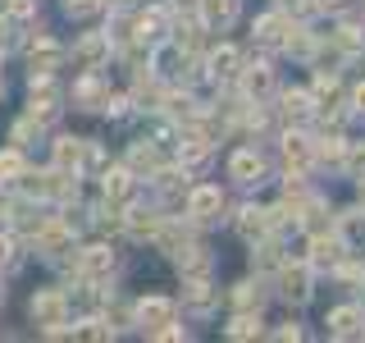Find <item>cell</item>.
<instances>
[{
    "instance_id": "6da1fadb",
    "label": "cell",
    "mask_w": 365,
    "mask_h": 343,
    "mask_svg": "<svg viewBox=\"0 0 365 343\" xmlns=\"http://www.w3.org/2000/svg\"><path fill=\"white\" fill-rule=\"evenodd\" d=\"M28 316H32V325H41L46 334H55V329L68 320V297L60 289H37L32 302H28Z\"/></svg>"
},
{
    "instance_id": "7a4b0ae2",
    "label": "cell",
    "mask_w": 365,
    "mask_h": 343,
    "mask_svg": "<svg viewBox=\"0 0 365 343\" xmlns=\"http://www.w3.org/2000/svg\"><path fill=\"white\" fill-rule=\"evenodd\" d=\"M174 316H178V307L169 302V297H160V293H151V297H142V302L133 307V320H137V329L142 334H160V329H169L174 325Z\"/></svg>"
},
{
    "instance_id": "3957f363",
    "label": "cell",
    "mask_w": 365,
    "mask_h": 343,
    "mask_svg": "<svg viewBox=\"0 0 365 343\" xmlns=\"http://www.w3.org/2000/svg\"><path fill=\"white\" fill-rule=\"evenodd\" d=\"M73 270H78V279L101 284V279H110V270H114V252H110L106 243H87L83 252H78Z\"/></svg>"
},
{
    "instance_id": "277c9868",
    "label": "cell",
    "mask_w": 365,
    "mask_h": 343,
    "mask_svg": "<svg viewBox=\"0 0 365 343\" xmlns=\"http://www.w3.org/2000/svg\"><path fill=\"white\" fill-rule=\"evenodd\" d=\"M228 179L233 183H265V160L256 156V146H242V151H233L228 156Z\"/></svg>"
},
{
    "instance_id": "5b68a950",
    "label": "cell",
    "mask_w": 365,
    "mask_h": 343,
    "mask_svg": "<svg viewBox=\"0 0 365 343\" xmlns=\"http://www.w3.org/2000/svg\"><path fill=\"white\" fill-rule=\"evenodd\" d=\"M220 211H224V192H220V188H192V192H187V215H192L197 224L220 220Z\"/></svg>"
},
{
    "instance_id": "8992f818",
    "label": "cell",
    "mask_w": 365,
    "mask_h": 343,
    "mask_svg": "<svg viewBox=\"0 0 365 343\" xmlns=\"http://www.w3.org/2000/svg\"><path fill=\"white\" fill-rule=\"evenodd\" d=\"M87 160H96V151H91V142H83V137H60L55 142V169H83Z\"/></svg>"
},
{
    "instance_id": "52a82bcc",
    "label": "cell",
    "mask_w": 365,
    "mask_h": 343,
    "mask_svg": "<svg viewBox=\"0 0 365 343\" xmlns=\"http://www.w3.org/2000/svg\"><path fill=\"white\" fill-rule=\"evenodd\" d=\"M324 325L334 339H356V334H365V312L361 307H338V312H329Z\"/></svg>"
},
{
    "instance_id": "ba28073f",
    "label": "cell",
    "mask_w": 365,
    "mask_h": 343,
    "mask_svg": "<svg viewBox=\"0 0 365 343\" xmlns=\"http://www.w3.org/2000/svg\"><path fill=\"white\" fill-rule=\"evenodd\" d=\"M311 247H315V257H311V266L315 270H338L342 266V252H347V238L342 234H334V238H311Z\"/></svg>"
},
{
    "instance_id": "9c48e42d",
    "label": "cell",
    "mask_w": 365,
    "mask_h": 343,
    "mask_svg": "<svg viewBox=\"0 0 365 343\" xmlns=\"http://www.w3.org/2000/svg\"><path fill=\"white\" fill-rule=\"evenodd\" d=\"M106 202L110 206H128L133 202V192H137V174L133 169H106Z\"/></svg>"
},
{
    "instance_id": "30bf717a",
    "label": "cell",
    "mask_w": 365,
    "mask_h": 343,
    "mask_svg": "<svg viewBox=\"0 0 365 343\" xmlns=\"http://www.w3.org/2000/svg\"><path fill=\"white\" fill-rule=\"evenodd\" d=\"M279 293L283 297H297V302L311 297V266H302V261H297V266H283L279 270Z\"/></svg>"
},
{
    "instance_id": "8fae6325",
    "label": "cell",
    "mask_w": 365,
    "mask_h": 343,
    "mask_svg": "<svg viewBox=\"0 0 365 343\" xmlns=\"http://www.w3.org/2000/svg\"><path fill=\"white\" fill-rule=\"evenodd\" d=\"M106 55H110V37H101V32H87V37L73 46V64L78 69H96Z\"/></svg>"
},
{
    "instance_id": "7c38bea8",
    "label": "cell",
    "mask_w": 365,
    "mask_h": 343,
    "mask_svg": "<svg viewBox=\"0 0 365 343\" xmlns=\"http://www.w3.org/2000/svg\"><path fill=\"white\" fill-rule=\"evenodd\" d=\"M242 91L251 101H265V96H274V69L269 64H247V74H242Z\"/></svg>"
},
{
    "instance_id": "4fadbf2b",
    "label": "cell",
    "mask_w": 365,
    "mask_h": 343,
    "mask_svg": "<svg viewBox=\"0 0 365 343\" xmlns=\"http://www.w3.org/2000/svg\"><path fill=\"white\" fill-rule=\"evenodd\" d=\"M274 229V211H260V206H247L242 215H237V234L247 238V243H256V238H265Z\"/></svg>"
},
{
    "instance_id": "5bb4252c",
    "label": "cell",
    "mask_w": 365,
    "mask_h": 343,
    "mask_svg": "<svg viewBox=\"0 0 365 343\" xmlns=\"http://www.w3.org/2000/svg\"><path fill=\"white\" fill-rule=\"evenodd\" d=\"M205 160H210V142H205L201 133H187V137L178 142V165H182V169H201Z\"/></svg>"
},
{
    "instance_id": "9a60e30c",
    "label": "cell",
    "mask_w": 365,
    "mask_h": 343,
    "mask_svg": "<svg viewBox=\"0 0 365 343\" xmlns=\"http://www.w3.org/2000/svg\"><path fill=\"white\" fill-rule=\"evenodd\" d=\"M288 28H292V19H288V14H265V19H256V41H265V46H283V41H288Z\"/></svg>"
},
{
    "instance_id": "2e32d148",
    "label": "cell",
    "mask_w": 365,
    "mask_h": 343,
    "mask_svg": "<svg viewBox=\"0 0 365 343\" xmlns=\"http://www.w3.org/2000/svg\"><path fill=\"white\" fill-rule=\"evenodd\" d=\"M60 41H51V37H37L32 41V51H28V60H32V74H51L55 64H60Z\"/></svg>"
},
{
    "instance_id": "e0dca14e",
    "label": "cell",
    "mask_w": 365,
    "mask_h": 343,
    "mask_svg": "<svg viewBox=\"0 0 365 343\" xmlns=\"http://www.w3.org/2000/svg\"><path fill=\"white\" fill-rule=\"evenodd\" d=\"M197 14H201V23H210V28H228V23L237 19V0H201Z\"/></svg>"
},
{
    "instance_id": "ac0fdd59",
    "label": "cell",
    "mask_w": 365,
    "mask_h": 343,
    "mask_svg": "<svg viewBox=\"0 0 365 343\" xmlns=\"http://www.w3.org/2000/svg\"><path fill=\"white\" fill-rule=\"evenodd\" d=\"M283 160L297 165V169H306L315 160V142H311V137H302V133H288V137H283Z\"/></svg>"
},
{
    "instance_id": "d6986e66",
    "label": "cell",
    "mask_w": 365,
    "mask_h": 343,
    "mask_svg": "<svg viewBox=\"0 0 365 343\" xmlns=\"http://www.w3.org/2000/svg\"><path fill=\"white\" fill-rule=\"evenodd\" d=\"M283 114H288L292 124H306L315 114V96L311 91H283Z\"/></svg>"
},
{
    "instance_id": "ffe728a7",
    "label": "cell",
    "mask_w": 365,
    "mask_h": 343,
    "mask_svg": "<svg viewBox=\"0 0 365 343\" xmlns=\"http://www.w3.org/2000/svg\"><path fill=\"white\" fill-rule=\"evenodd\" d=\"M210 74H215V78H224V83L237 74V51H233L228 41H220V46L210 51Z\"/></svg>"
},
{
    "instance_id": "44dd1931",
    "label": "cell",
    "mask_w": 365,
    "mask_h": 343,
    "mask_svg": "<svg viewBox=\"0 0 365 343\" xmlns=\"http://www.w3.org/2000/svg\"><path fill=\"white\" fill-rule=\"evenodd\" d=\"M182 302H187V307H197V312H201V307H210V302H215V289L201 279V274H192V279L182 284Z\"/></svg>"
},
{
    "instance_id": "7402d4cb",
    "label": "cell",
    "mask_w": 365,
    "mask_h": 343,
    "mask_svg": "<svg viewBox=\"0 0 365 343\" xmlns=\"http://www.w3.org/2000/svg\"><path fill=\"white\" fill-rule=\"evenodd\" d=\"M73 96H78V101H83V110H101V106H106V101H110V91H106V87H101V83H96V78H83V83H78V87H73Z\"/></svg>"
},
{
    "instance_id": "603a6c76",
    "label": "cell",
    "mask_w": 365,
    "mask_h": 343,
    "mask_svg": "<svg viewBox=\"0 0 365 343\" xmlns=\"http://www.w3.org/2000/svg\"><path fill=\"white\" fill-rule=\"evenodd\" d=\"M224 334H228V339H256V334H260V316H256V312H237V316L224 325Z\"/></svg>"
},
{
    "instance_id": "cb8c5ba5",
    "label": "cell",
    "mask_w": 365,
    "mask_h": 343,
    "mask_svg": "<svg viewBox=\"0 0 365 343\" xmlns=\"http://www.w3.org/2000/svg\"><path fill=\"white\" fill-rule=\"evenodd\" d=\"M128 169H133V174H142V169H146V174H155V169H160L155 146H151V142H137L133 151H128Z\"/></svg>"
},
{
    "instance_id": "d4e9b609",
    "label": "cell",
    "mask_w": 365,
    "mask_h": 343,
    "mask_svg": "<svg viewBox=\"0 0 365 343\" xmlns=\"http://www.w3.org/2000/svg\"><path fill=\"white\" fill-rule=\"evenodd\" d=\"M23 174V156L19 151H0V179H19Z\"/></svg>"
},
{
    "instance_id": "484cf974",
    "label": "cell",
    "mask_w": 365,
    "mask_h": 343,
    "mask_svg": "<svg viewBox=\"0 0 365 343\" xmlns=\"http://www.w3.org/2000/svg\"><path fill=\"white\" fill-rule=\"evenodd\" d=\"M338 234L347 238V247H351V238H365V215H361V211H351V220H342Z\"/></svg>"
},
{
    "instance_id": "4316f807",
    "label": "cell",
    "mask_w": 365,
    "mask_h": 343,
    "mask_svg": "<svg viewBox=\"0 0 365 343\" xmlns=\"http://www.w3.org/2000/svg\"><path fill=\"white\" fill-rule=\"evenodd\" d=\"M64 9L73 19H87V14H96V9H101V0H64Z\"/></svg>"
},
{
    "instance_id": "83f0119b",
    "label": "cell",
    "mask_w": 365,
    "mask_h": 343,
    "mask_svg": "<svg viewBox=\"0 0 365 343\" xmlns=\"http://www.w3.org/2000/svg\"><path fill=\"white\" fill-rule=\"evenodd\" d=\"M19 261V243L14 238H0V266H14Z\"/></svg>"
},
{
    "instance_id": "f1b7e54d",
    "label": "cell",
    "mask_w": 365,
    "mask_h": 343,
    "mask_svg": "<svg viewBox=\"0 0 365 343\" xmlns=\"http://www.w3.org/2000/svg\"><path fill=\"white\" fill-rule=\"evenodd\" d=\"M347 165H351V174H365V146H356V151H347Z\"/></svg>"
},
{
    "instance_id": "f546056e",
    "label": "cell",
    "mask_w": 365,
    "mask_h": 343,
    "mask_svg": "<svg viewBox=\"0 0 365 343\" xmlns=\"http://www.w3.org/2000/svg\"><path fill=\"white\" fill-rule=\"evenodd\" d=\"M274 339H302V329H297V325H283V329H274Z\"/></svg>"
},
{
    "instance_id": "4dcf8cb0",
    "label": "cell",
    "mask_w": 365,
    "mask_h": 343,
    "mask_svg": "<svg viewBox=\"0 0 365 343\" xmlns=\"http://www.w3.org/2000/svg\"><path fill=\"white\" fill-rule=\"evenodd\" d=\"M351 106H356V110H365V87H356V91H351Z\"/></svg>"
},
{
    "instance_id": "1f68e13d",
    "label": "cell",
    "mask_w": 365,
    "mask_h": 343,
    "mask_svg": "<svg viewBox=\"0 0 365 343\" xmlns=\"http://www.w3.org/2000/svg\"><path fill=\"white\" fill-rule=\"evenodd\" d=\"M178 5H187V9H197V5H201V0H178Z\"/></svg>"
},
{
    "instance_id": "d6a6232c",
    "label": "cell",
    "mask_w": 365,
    "mask_h": 343,
    "mask_svg": "<svg viewBox=\"0 0 365 343\" xmlns=\"http://www.w3.org/2000/svg\"><path fill=\"white\" fill-rule=\"evenodd\" d=\"M279 5H283V9H288V5H302V0H279Z\"/></svg>"
},
{
    "instance_id": "836d02e7",
    "label": "cell",
    "mask_w": 365,
    "mask_h": 343,
    "mask_svg": "<svg viewBox=\"0 0 365 343\" xmlns=\"http://www.w3.org/2000/svg\"><path fill=\"white\" fill-rule=\"evenodd\" d=\"M0 302H5V289H0Z\"/></svg>"
},
{
    "instance_id": "e575fe53",
    "label": "cell",
    "mask_w": 365,
    "mask_h": 343,
    "mask_svg": "<svg viewBox=\"0 0 365 343\" xmlns=\"http://www.w3.org/2000/svg\"><path fill=\"white\" fill-rule=\"evenodd\" d=\"M114 5H123V0H114Z\"/></svg>"
},
{
    "instance_id": "d590c367",
    "label": "cell",
    "mask_w": 365,
    "mask_h": 343,
    "mask_svg": "<svg viewBox=\"0 0 365 343\" xmlns=\"http://www.w3.org/2000/svg\"><path fill=\"white\" fill-rule=\"evenodd\" d=\"M0 55H5V46H0Z\"/></svg>"
}]
</instances>
